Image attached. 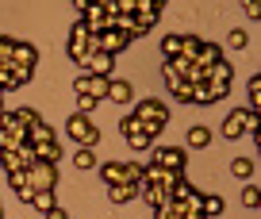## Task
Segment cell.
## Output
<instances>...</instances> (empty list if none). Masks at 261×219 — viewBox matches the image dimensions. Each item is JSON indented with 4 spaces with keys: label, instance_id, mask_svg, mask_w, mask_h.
<instances>
[{
    "label": "cell",
    "instance_id": "f546056e",
    "mask_svg": "<svg viewBox=\"0 0 261 219\" xmlns=\"http://www.w3.org/2000/svg\"><path fill=\"white\" fill-rule=\"evenodd\" d=\"M212 89H207V85L204 81H200V85H192V104H212Z\"/></svg>",
    "mask_w": 261,
    "mask_h": 219
},
{
    "label": "cell",
    "instance_id": "ffe728a7",
    "mask_svg": "<svg viewBox=\"0 0 261 219\" xmlns=\"http://www.w3.org/2000/svg\"><path fill=\"white\" fill-rule=\"evenodd\" d=\"M0 165H4V173L27 169V162H23V158H19V150H0Z\"/></svg>",
    "mask_w": 261,
    "mask_h": 219
},
{
    "label": "cell",
    "instance_id": "74e56055",
    "mask_svg": "<svg viewBox=\"0 0 261 219\" xmlns=\"http://www.w3.org/2000/svg\"><path fill=\"white\" fill-rule=\"evenodd\" d=\"M242 12H246L250 19H257V16H261V0H242Z\"/></svg>",
    "mask_w": 261,
    "mask_h": 219
},
{
    "label": "cell",
    "instance_id": "7c38bea8",
    "mask_svg": "<svg viewBox=\"0 0 261 219\" xmlns=\"http://www.w3.org/2000/svg\"><path fill=\"white\" fill-rule=\"evenodd\" d=\"M185 58H165V65H162V77H165V85H177V81H185Z\"/></svg>",
    "mask_w": 261,
    "mask_h": 219
},
{
    "label": "cell",
    "instance_id": "484cf974",
    "mask_svg": "<svg viewBox=\"0 0 261 219\" xmlns=\"http://www.w3.org/2000/svg\"><path fill=\"white\" fill-rule=\"evenodd\" d=\"M162 54L165 58H180V35H165L162 39Z\"/></svg>",
    "mask_w": 261,
    "mask_h": 219
},
{
    "label": "cell",
    "instance_id": "d4e9b609",
    "mask_svg": "<svg viewBox=\"0 0 261 219\" xmlns=\"http://www.w3.org/2000/svg\"><path fill=\"white\" fill-rule=\"evenodd\" d=\"M250 112H261V73L250 77Z\"/></svg>",
    "mask_w": 261,
    "mask_h": 219
},
{
    "label": "cell",
    "instance_id": "1f68e13d",
    "mask_svg": "<svg viewBox=\"0 0 261 219\" xmlns=\"http://www.w3.org/2000/svg\"><path fill=\"white\" fill-rule=\"evenodd\" d=\"M12 115H16V119L23 123V127H35V123H39V112H35V108H16Z\"/></svg>",
    "mask_w": 261,
    "mask_h": 219
},
{
    "label": "cell",
    "instance_id": "44dd1931",
    "mask_svg": "<svg viewBox=\"0 0 261 219\" xmlns=\"http://www.w3.org/2000/svg\"><path fill=\"white\" fill-rule=\"evenodd\" d=\"M50 138H54V127H46L42 119L35 123V127H27V142H31V146L35 142H50Z\"/></svg>",
    "mask_w": 261,
    "mask_h": 219
},
{
    "label": "cell",
    "instance_id": "2e32d148",
    "mask_svg": "<svg viewBox=\"0 0 261 219\" xmlns=\"http://www.w3.org/2000/svg\"><path fill=\"white\" fill-rule=\"evenodd\" d=\"M130 81H108V100H115V104H130Z\"/></svg>",
    "mask_w": 261,
    "mask_h": 219
},
{
    "label": "cell",
    "instance_id": "d590c367",
    "mask_svg": "<svg viewBox=\"0 0 261 219\" xmlns=\"http://www.w3.org/2000/svg\"><path fill=\"white\" fill-rule=\"evenodd\" d=\"M8 185L16 188V192H19V188H27V185H31V181H27V169H16V173H8Z\"/></svg>",
    "mask_w": 261,
    "mask_h": 219
},
{
    "label": "cell",
    "instance_id": "e575fe53",
    "mask_svg": "<svg viewBox=\"0 0 261 219\" xmlns=\"http://www.w3.org/2000/svg\"><path fill=\"white\" fill-rule=\"evenodd\" d=\"M8 69H12V81L16 85H27L35 77V69H27V65H8Z\"/></svg>",
    "mask_w": 261,
    "mask_h": 219
},
{
    "label": "cell",
    "instance_id": "7a4b0ae2",
    "mask_svg": "<svg viewBox=\"0 0 261 219\" xmlns=\"http://www.w3.org/2000/svg\"><path fill=\"white\" fill-rule=\"evenodd\" d=\"M204 85L212 89V96H215V100H219V96H227V92H230V85H234V69H230L227 62H215L212 69L204 73Z\"/></svg>",
    "mask_w": 261,
    "mask_h": 219
},
{
    "label": "cell",
    "instance_id": "7bdbcfd3",
    "mask_svg": "<svg viewBox=\"0 0 261 219\" xmlns=\"http://www.w3.org/2000/svg\"><path fill=\"white\" fill-rule=\"evenodd\" d=\"M0 219H4V215H0Z\"/></svg>",
    "mask_w": 261,
    "mask_h": 219
},
{
    "label": "cell",
    "instance_id": "8fae6325",
    "mask_svg": "<svg viewBox=\"0 0 261 219\" xmlns=\"http://www.w3.org/2000/svg\"><path fill=\"white\" fill-rule=\"evenodd\" d=\"M12 65H27V69H35V65H39V50H35L31 42H19V39H16V50H12Z\"/></svg>",
    "mask_w": 261,
    "mask_h": 219
},
{
    "label": "cell",
    "instance_id": "f35d334b",
    "mask_svg": "<svg viewBox=\"0 0 261 219\" xmlns=\"http://www.w3.org/2000/svg\"><path fill=\"white\" fill-rule=\"evenodd\" d=\"M92 108H96V100H92V96H81V92H77V112H81V115H89Z\"/></svg>",
    "mask_w": 261,
    "mask_h": 219
},
{
    "label": "cell",
    "instance_id": "ee69618b",
    "mask_svg": "<svg viewBox=\"0 0 261 219\" xmlns=\"http://www.w3.org/2000/svg\"><path fill=\"white\" fill-rule=\"evenodd\" d=\"M39 219H42V215H39Z\"/></svg>",
    "mask_w": 261,
    "mask_h": 219
},
{
    "label": "cell",
    "instance_id": "4fadbf2b",
    "mask_svg": "<svg viewBox=\"0 0 261 219\" xmlns=\"http://www.w3.org/2000/svg\"><path fill=\"white\" fill-rule=\"evenodd\" d=\"M58 158H62V146H58V138H50V142H35V162L58 165Z\"/></svg>",
    "mask_w": 261,
    "mask_h": 219
},
{
    "label": "cell",
    "instance_id": "9c48e42d",
    "mask_svg": "<svg viewBox=\"0 0 261 219\" xmlns=\"http://www.w3.org/2000/svg\"><path fill=\"white\" fill-rule=\"evenodd\" d=\"M112 62H115V58H112V54H104V50H89L81 65H85L89 73H100V77H108V73H112Z\"/></svg>",
    "mask_w": 261,
    "mask_h": 219
},
{
    "label": "cell",
    "instance_id": "836d02e7",
    "mask_svg": "<svg viewBox=\"0 0 261 219\" xmlns=\"http://www.w3.org/2000/svg\"><path fill=\"white\" fill-rule=\"evenodd\" d=\"M12 50H16V39H4V35H0V65H12Z\"/></svg>",
    "mask_w": 261,
    "mask_h": 219
},
{
    "label": "cell",
    "instance_id": "60d3db41",
    "mask_svg": "<svg viewBox=\"0 0 261 219\" xmlns=\"http://www.w3.org/2000/svg\"><path fill=\"white\" fill-rule=\"evenodd\" d=\"M73 8H81V12H85V8H89V0H73Z\"/></svg>",
    "mask_w": 261,
    "mask_h": 219
},
{
    "label": "cell",
    "instance_id": "f1b7e54d",
    "mask_svg": "<svg viewBox=\"0 0 261 219\" xmlns=\"http://www.w3.org/2000/svg\"><path fill=\"white\" fill-rule=\"evenodd\" d=\"M242 204H246V208H257V204H261V188L253 185V181L242 188Z\"/></svg>",
    "mask_w": 261,
    "mask_h": 219
},
{
    "label": "cell",
    "instance_id": "9a60e30c",
    "mask_svg": "<svg viewBox=\"0 0 261 219\" xmlns=\"http://www.w3.org/2000/svg\"><path fill=\"white\" fill-rule=\"evenodd\" d=\"M108 196H112V204H127L139 196V185H127V181H119V185H108Z\"/></svg>",
    "mask_w": 261,
    "mask_h": 219
},
{
    "label": "cell",
    "instance_id": "e0dca14e",
    "mask_svg": "<svg viewBox=\"0 0 261 219\" xmlns=\"http://www.w3.org/2000/svg\"><path fill=\"white\" fill-rule=\"evenodd\" d=\"M200 46H204V39H200V35H180V58H185V62H196Z\"/></svg>",
    "mask_w": 261,
    "mask_h": 219
},
{
    "label": "cell",
    "instance_id": "ac0fdd59",
    "mask_svg": "<svg viewBox=\"0 0 261 219\" xmlns=\"http://www.w3.org/2000/svg\"><path fill=\"white\" fill-rule=\"evenodd\" d=\"M31 208L39 211V215H46L50 208H58V204H54V188H42V192H35V196H31Z\"/></svg>",
    "mask_w": 261,
    "mask_h": 219
},
{
    "label": "cell",
    "instance_id": "30bf717a",
    "mask_svg": "<svg viewBox=\"0 0 261 219\" xmlns=\"http://www.w3.org/2000/svg\"><path fill=\"white\" fill-rule=\"evenodd\" d=\"M135 19H139V23L150 31V27H154L158 19H162V8H158L154 0H135Z\"/></svg>",
    "mask_w": 261,
    "mask_h": 219
},
{
    "label": "cell",
    "instance_id": "8d00e7d4",
    "mask_svg": "<svg viewBox=\"0 0 261 219\" xmlns=\"http://www.w3.org/2000/svg\"><path fill=\"white\" fill-rule=\"evenodd\" d=\"M230 46H234V50H246V46H250V35H246V31H230Z\"/></svg>",
    "mask_w": 261,
    "mask_h": 219
},
{
    "label": "cell",
    "instance_id": "6da1fadb",
    "mask_svg": "<svg viewBox=\"0 0 261 219\" xmlns=\"http://www.w3.org/2000/svg\"><path fill=\"white\" fill-rule=\"evenodd\" d=\"M130 115H135V119H142V123H158V127H165V123H169V108H165L162 100H154V96L135 100V104H130Z\"/></svg>",
    "mask_w": 261,
    "mask_h": 219
},
{
    "label": "cell",
    "instance_id": "5bb4252c",
    "mask_svg": "<svg viewBox=\"0 0 261 219\" xmlns=\"http://www.w3.org/2000/svg\"><path fill=\"white\" fill-rule=\"evenodd\" d=\"M215 62H223V50L215 46V42H204V46H200V54H196V65H200V69H212Z\"/></svg>",
    "mask_w": 261,
    "mask_h": 219
},
{
    "label": "cell",
    "instance_id": "5b68a950",
    "mask_svg": "<svg viewBox=\"0 0 261 219\" xmlns=\"http://www.w3.org/2000/svg\"><path fill=\"white\" fill-rule=\"evenodd\" d=\"M89 50H92V31L85 23H73V31H69V58H73V62H85Z\"/></svg>",
    "mask_w": 261,
    "mask_h": 219
},
{
    "label": "cell",
    "instance_id": "8992f818",
    "mask_svg": "<svg viewBox=\"0 0 261 219\" xmlns=\"http://www.w3.org/2000/svg\"><path fill=\"white\" fill-rule=\"evenodd\" d=\"M108 81H112V77H100V73H85V77H77L73 89L81 92V96L100 100V96H108Z\"/></svg>",
    "mask_w": 261,
    "mask_h": 219
},
{
    "label": "cell",
    "instance_id": "d6986e66",
    "mask_svg": "<svg viewBox=\"0 0 261 219\" xmlns=\"http://www.w3.org/2000/svg\"><path fill=\"white\" fill-rule=\"evenodd\" d=\"M212 142V131L207 127H188V150H204Z\"/></svg>",
    "mask_w": 261,
    "mask_h": 219
},
{
    "label": "cell",
    "instance_id": "7402d4cb",
    "mask_svg": "<svg viewBox=\"0 0 261 219\" xmlns=\"http://www.w3.org/2000/svg\"><path fill=\"white\" fill-rule=\"evenodd\" d=\"M100 177H104L108 185H119L123 181V162H104L100 165Z\"/></svg>",
    "mask_w": 261,
    "mask_h": 219
},
{
    "label": "cell",
    "instance_id": "277c9868",
    "mask_svg": "<svg viewBox=\"0 0 261 219\" xmlns=\"http://www.w3.org/2000/svg\"><path fill=\"white\" fill-rule=\"evenodd\" d=\"M27 181H31L35 192L54 188V185H58V165H50V162H31V165H27Z\"/></svg>",
    "mask_w": 261,
    "mask_h": 219
},
{
    "label": "cell",
    "instance_id": "3957f363",
    "mask_svg": "<svg viewBox=\"0 0 261 219\" xmlns=\"http://www.w3.org/2000/svg\"><path fill=\"white\" fill-rule=\"evenodd\" d=\"M69 138H73L77 146H96V138H100V127L89 119V115H69Z\"/></svg>",
    "mask_w": 261,
    "mask_h": 219
},
{
    "label": "cell",
    "instance_id": "d6a6232c",
    "mask_svg": "<svg viewBox=\"0 0 261 219\" xmlns=\"http://www.w3.org/2000/svg\"><path fill=\"white\" fill-rule=\"evenodd\" d=\"M169 92H173L177 100H185V104H192V85H188V81H177V85H169Z\"/></svg>",
    "mask_w": 261,
    "mask_h": 219
},
{
    "label": "cell",
    "instance_id": "4dcf8cb0",
    "mask_svg": "<svg viewBox=\"0 0 261 219\" xmlns=\"http://www.w3.org/2000/svg\"><path fill=\"white\" fill-rule=\"evenodd\" d=\"M200 211H204V215H219L223 200H219V196H204V200H200Z\"/></svg>",
    "mask_w": 261,
    "mask_h": 219
},
{
    "label": "cell",
    "instance_id": "52a82bcc",
    "mask_svg": "<svg viewBox=\"0 0 261 219\" xmlns=\"http://www.w3.org/2000/svg\"><path fill=\"white\" fill-rule=\"evenodd\" d=\"M185 162H188V154L180 146H162V150H158V165L169 169V173H185Z\"/></svg>",
    "mask_w": 261,
    "mask_h": 219
},
{
    "label": "cell",
    "instance_id": "cb8c5ba5",
    "mask_svg": "<svg viewBox=\"0 0 261 219\" xmlns=\"http://www.w3.org/2000/svg\"><path fill=\"white\" fill-rule=\"evenodd\" d=\"M73 165L77 169H92V165H96V150H92V146H81L73 154Z\"/></svg>",
    "mask_w": 261,
    "mask_h": 219
},
{
    "label": "cell",
    "instance_id": "603a6c76",
    "mask_svg": "<svg viewBox=\"0 0 261 219\" xmlns=\"http://www.w3.org/2000/svg\"><path fill=\"white\" fill-rule=\"evenodd\" d=\"M123 138H127V142H130V150H146V146L154 142V138L146 135V123H142V131H127V135H123Z\"/></svg>",
    "mask_w": 261,
    "mask_h": 219
},
{
    "label": "cell",
    "instance_id": "b9f144b4",
    "mask_svg": "<svg viewBox=\"0 0 261 219\" xmlns=\"http://www.w3.org/2000/svg\"><path fill=\"white\" fill-rule=\"evenodd\" d=\"M154 4H158V8H162V4H165V0H154Z\"/></svg>",
    "mask_w": 261,
    "mask_h": 219
},
{
    "label": "cell",
    "instance_id": "4316f807",
    "mask_svg": "<svg viewBox=\"0 0 261 219\" xmlns=\"http://www.w3.org/2000/svg\"><path fill=\"white\" fill-rule=\"evenodd\" d=\"M123 181H127V185H139L142 181V165L139 162H123Z\"/></svg>",
    "mask_w": 261,
    "mask_h": 219
},
{
    "label": "cell",
    "instance_id": "ab89813d",
    "mask_svg": "<svg viewBox=\"0 0 261 219\" xmlns=\"http://www.w3.org/2000/svg\"><path fill=\"white\" fill-rule=\"evenodd\" d=\"M42 219H69V215H65L62 208H50V211H46V215H42Z\"/></svg>",
    "mask_w": 261,
    "mask_h": 219
},
{
    "label": "cell",
    "instance_id": "83f0119b",
    "mask_svg": "<svg viewBox=\"0 0 261 219\" xmlns=\"http://www.w3.org/2000/svg\"><path fill=\"white\" fill-rule=\"evenodd\" d=\"M230 173H234V177H250V173H253V162H250V158H234V162H230Z\"/></svg>",
    "mask_w": 261,
    "mask_h": 219
},
{
    "label": "cell",
    "instance_id": "ba28073f",
    "mask_svg": "<svg viewBox=\"0 0 261 219\" xmlns=\"http://www.w3.org/2000/svg\"><path fill=\"white\" fill-rule=\"evenodd\" d=\"M257 112H250V108H242V112H230L227 115V123H223V135L227 138H238V135H246V131H250V119Z\"/></svg>",
    "mask_w": 261,
    "mask_h": 219
}]
</instances>
